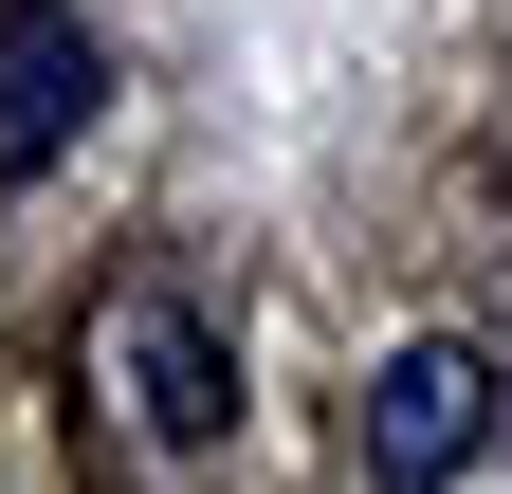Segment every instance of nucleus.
<instances>
[{"label":"nucleus","instance_id":"f257e3e1","mask_svg":"<svg viewBox=\"0 0 512 494\" xmlns=\"http://www.w3.org/2000/svg\"><path fill=\"white\" fill-rule=\"evenodd\" d=\"M110 385H128V421H147L165 458H202L220 421H238V348H220V330L147 275V293H110Z\"/></svg>","mask_w":512,"mask_h":494},{"label":"nucleus","instance_id":"f03ea898","mask_svg":"<svg viewBox=\"0 0 512 494\" xmlns=\"http://www.w3.org/2000/svg\"><path fill=\"white\" fill-rule=\"evenodd\" d=\"M476 440H494V366L476 348H384V385H366V476L384 494H439V476H476Z\"/></svg>","mask_w":512,"mask_h":494},{"label":"nucleus","instance_id":"7ed1b4c3","mask_svg":"<svg viewBox=\"0 0 512 494\" xmlns=\"http://www.w3.org/2000/svg\"><path fill=\"white\" fill-rule=\"evenodd\" d=\"M92 92H110V55L74 0H0V183H55L92 129Z\"/></svg>","mask_w":512,"mask_h":494}]
</instances>
